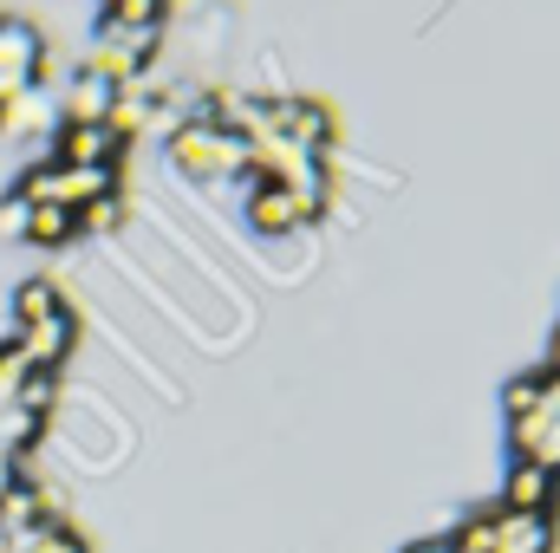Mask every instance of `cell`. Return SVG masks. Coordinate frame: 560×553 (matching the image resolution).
I'll return each mask as SVG.
<instances>
[{"instance_id": "obj_1", "label": "cell", "mask_w": 560, "mask_h": 553, "mask_svg": "<svg viewBox=\"0 0 560 553\" xmlns=\"http://www.w3.org/2000/svg\"><path fill=\"white\" fill-rule=\"evenodd\" d=\"M170 163L183 176H202V183H222V176H248L255 169V143L222 131V125H176L170 131Z\"/></svg>"}, {"instance_id": "obj_2", "label": "cell", "mask_w": 560, "mask_h": 553, "mask_svg": "<svg viewBox=\"0 0 560 553\" xmlns=\"http://www.w3.org/2000/svg\"><path fill=\"white\" fill-rule=\"evenodd\" d=\"M131 138H118L112 125H66L59 118V138H52V163L66 169H118Z\"/></svg>"}, {"instance_id": "obj_3", "label": "cell", "mask_w": 560, "mask_h": 553, "mask_svg": "<svg viewBox=\"0 0 560 553\" xmlns=\"http://www.w3.org/2000/svg\"><path fill=\"white\" fill-rule=\"evenodd\" d=\"M72 339H79V319H72V306H59L52 319L13 326V345L26 352V365H33V372H59V365L72 358Z\"/></svg>"}, {"instance_id": "obj_4", "label": "cell", "mask_w": 560, "mask_h": 553, "mask_svg": "<svg viewBox=\"0 0 560 553\" xmlns=\"http://www.w3.org/2000/svg\"><path fill=\"white\" fill-rule=\"evenodd\" d=\"M268 111L287 143H300L306 156H332V111L319 98H268Z\"/></svg>"}, {"instance_id": "obj_5", "label": "cell", "mask_w": 560, "mask_h": 553, "mask_svg": "<svg viewBox=\"0 0 560 553\" xmlns=\"http://www.w3.org/2000/svg\"><path fill=\"white\" fill-rule=\"evenodd\" d=\"M248 183V222H255V235H293V228H306L313 215H306V202L293 196V189H280L268 176H242Z\"/></svg>"}, {"instance_id": "obj_6", "label": "cell", "mask_w": 560, "mask_h": 553, "mask_svg": "<svg viewBox=\"0 0 560 553\" xmlns=\"http://www.w3.org/2000/svg\"><path fill=\"white\" fill-rule=\"evenodd\" d=\"M39 59H46L39 33H33L26 20H7V13H0V105L33 85V66H39Z\"/></svg>"}, {"instance_id": "obj_7", "label": "cell", "mask_w": 560, "mask_h": 553, "mask_svg": "<svg viewBox=\"0 0 560 553\" xmlns=\"http://www.w3.org/2000/svg\"><path fill=\"white\" fill-rule=\"evenodd\" d=\"M118 79L112 72H98V66H79L72 72V85H66V125H105L112 118V105H118Z\"/></svg>"}, {"instance_id": "obj_8", "label": "cell", "mask_w": 560, "mask_h": 553, "mask_svg": "<svg viewBox=\"0 0 560 553\" xmlns=\"http://www.w3.org/2000/svg\"><path fill=\"white\" fill-rule=\"evenodd\" d=\"M502 508L515 515H555L560 508V475L541 462H515L509 469V489H502Z\"/></svg>"}, {"instance_id": "obj_9", "label": "cell", "mask_w": 560, "mask_h": 553, "mask_svg": "<svg viewBox=\"0 0 560 553\" xmlns=\"http://www.w3.org/2000/svg\"><path fill=\"white\" fill-rule=\"evenodd\" d=\"M52 515H46V489L33 482V475H20L7 495H0V541L13 548V541H26L33 528H46Z\"/></svg>"}, {"instance_id": "obj_10", "label": "cell", "mask_w": 560, "mask_h": 553, "mask_svg": "<svg viewBox=\"0 0 560 553\" xmlns=\"http://www.w3.org/2000/svg\"><path fill=\"white\" fill-rule=\"evenodd\" d=\"M555 541H560L555 515H515V508H509V528H502L495 553H555Z\"/></svg>"}, {"instance_id": "obj_11", "label": "cell", "mask_w": 560, "mask_h": 553, "mask_svg": "<svg viewBox=\"0 0 560 553\" xmlns=\"http://www.w3.org/2000/svg\"><path fill=\"white\" fill-rule=\"evenodd\" d=\"M502 528H509V508H502V502H489V508H476V515L450 534V548H456V553H495Z\"/></svg>"}, {"instance_id": "obj_12", "label": "cell", "mask_w": 560, "mask_h": 553, "mask_svg": "<svg viewBox=\"0 0 560 553\" xmlns=\"http://www.w3.org/2000/svg\"><path fill=\"white\" fill-rule=\"evenodd\" d=\"M72 235H79V215H72V209L33 202V215H26V242H33V248H66Z\"/></svg>"}, {"instance_id": "obj_13", "label": "cell", "mask_w": 560, "mask_h": 553, "mask_svg": "<svg viewBox=\"0 0 560 553\" xmlns=\"http://www.w3.org/2000/svg\"><path fill=\"white\" fill-rule=\"evenodd\" d=\"M66 299H59V286L52 280H20V293H13V319L20 326H33V319H52Z\"/></svg>"}, {"instance_id": "obj_14", "label": "cell", "mask_w": 560, "mask_h": 553, "mask_svg": "<svg viewBox=\"0 0 560 553\" xmlns=\"http://www.w3.org/2000/svg\"><path fill=\"white\" fill-rule=\"evenodd\" d=\"M7 553H85V541H79L66 521H46V528H33L26 541H13Z\"/></svg>"}, {"instance_id": "obj_15", "label": "cell", "mask_w": 560, "mask_h": 553, "mask_svg": "<svg viewBox=\"0 0 560 553\" xmlns=\"http://www.w3.org/2000/svg\"><path fill=\"white\" fill-rule=\"evenodd\" d=\"M125 222V196L112 189V196H92L85 209H79V235H112Z\"/></svg>"}, {"instance_id": "obj_16", "label": "cell", "mask_w": 560, "mask_h": 553, "mask_svg": "<svg viewBox=\"0 0 560 553\" xmlns=\"http://www.w3.org/2000/svg\"><path fill=\"white\" fill-rule=\"evenodd\" d=\"M502 411H509V423H515V416H535V411H541V372H522V378H509V385H502Z\"/></svg>"}, {"instance_id": "obj_17", "label": "cell", "mask_w": 560, "mask_h": 553, "mask_svg": "<svg viewBox=\"0 0 560 553\" xmlns=\"http://www.w3.org/2000/svg\"><path fill=\"white\" fill-rule=\"evenodd\" d=\"M52 398H59V372H26V385H20L13 404H20L26 416H46L52 411Z\"/></svg>"}, {"instance_id": "obj_18", "label": "cell", "mask_w": 560, "mask_h": 553, "mask_svg": "<svg viewBox=\"0 0 560 553\" xmlns=\"http://www.w3.org/2000/svg\"><path fill=\"white\" fill-rule=\"evenodd\" d=\"M26 372H33V365H26V352H20V345L7 339V345H0V404H13V398H20Z\"/></svg>"}, {"instance_id": "obj_19", "label": "cell", "mask_w": 560, "mask_h": 553, "mask_svg": "<svg viewBox=\"0 0 560 553\" xmlns=\"http://www.w3.org/2000/svg\"><path fill=\"white\" fill-rule=\"evenodd\" d=\"M26 215H33V202L13 189V196L0 202V235H20V242H26Z\"/></svg>"}, {"instance_id": "obj_20", "label": "cell", "mask_w": 560, "mask_h": 553, "mask_svg": "<svg viewBox=\"0 0 560 553\" xmlns=\"http://www.w3.org/2000/svg\"><path fill=\"white\" fill-rule=\"evenodd\" d=\"M535 462H541V469H555V475H560V423L548 430V443H541V456H535Z\"/></svg>"}, {"instance_id": "obj_21", "label": "cell", "mask_w": 560, "mask_h": 553, "mask_svg": "<svg viewBox=\"0 0 560 553\" xmlns=\"http://www.w3.org/2000/svg\"><path fill=\"white\" fill-rule=\"evenodd\" d=\"M405 553H456V548H450V534H436V541H411Z\"/></svg>"}, {"instance_id": "obj_22", "label": "cell", "mask_w": 560, "mask_h": 553, "mask_svg": "<svg viewBox=\"0 0 560 553\" xmlns=\"http://www.w3.org/2000/svg\"><path fill=\"white\" fill-rule=\"evenodd\" d=\"M548 372H560V326H555V345H548Z\"/></svg>"}]
</instances>
